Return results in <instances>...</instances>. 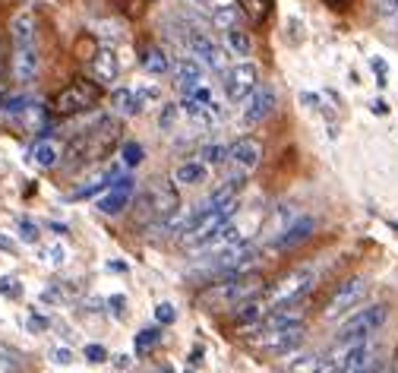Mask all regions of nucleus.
Segmentation results:
<instances>
[{
    "label": "nucleus",
    "mask_w": 398,
    "mask_h": 373,
    "mask_svg": "<svg viewBox=\"0 0 398 373\" xmlns=\"http://www.w3.org/2000/svg\"><path fill=\"white\" fill-rule=\"evenodd\" d=\"M120 136H124V127L117 118H98V124H92L89 130H83L79 136L70 143V161L73 168L83 165H102L117 145H120Z\"/></svg>",
    "instance_id": "1"
},
{
    "label": "nucleus",
    "mask_w": 398,
    "mask_h": 373,
    "mask_svg": "<svg viewBox=\"0 0 398 373\" xmlns=\"http://www.w3.org/2000/svg\"><path fill=\"white\" fill-rule=\"evenodd\" d=\"M260 291H262L260 276H221L215 285L199 291L196 301L206 307V310L218 313V310H225V307H237L241 301H247V297H256Z\"/></svg>",
    "instance_id": "2"
},
{
    "label": "nucleus",
    "mask_w": 398,
    "mask_h": 373,
    "mask_svg": "<svg viewBox=\"0 0 398 373\" xmlns=\"http://www.w3.org/2000/svg\"><path fill=\"white\" fill-rule=\"evenodd\" d=\"M237 209H241V203H237V200H228L225 206H206V209H199V215L193 219V225L186 228V235L180 237V241H184V247L193 253L199 244H206L218 228H225L231 219H237Z\"/></svg>",
    "instance_id": "3"
},
{
    "label": "nucleus",
    "mask_w": 398,
    "mask_h": 373,
    "mask_svg": "<svg viewBox=\"0 0 398 373\" xmlns=\"http://www.w3.org/2000/svg\"><path fill=\"white\" fill-rule=\"evenodd\" d=\"M180 209V200H177V190H174L168 180L155 177L149 186H145V193L139 196V221H149V225H158V221H165L171 212Z\"/></svg>",
    "instance_id": "4"
},
{
    "label": "nucleus",
    "mask_w": 398,
    "mask_h": 373,
    "mask_svg": "<svg viewBox=\"0 0 398 373\" xmlns=\"http://www.w3.org/2000/svg\"><path fill=\"white\" fill-rule=\"evenodd\" d=\"M102 98V83L92 79H73L70 86H63L54 98H51V111L57 118H70V114H83Z\"/></svg>",
    "instance_id": "5"
},
{
    "label": "nucleus",
    "mask_w": 398,
    "mask_h": 373,
    "mask_svg": "<svg viewBox=\"0 0 398 373\" xmlns=\"http://www.w3.org/2000/svg\"><path fill=\"white\" fill-rule=\"evenodd\" d=\"M385 317H389L385 304H373V307H364V310L348 313V319L338 326V339H351V342H367V339H373V335L383 329Z\"/></svg>",
    "instance_id": "6"
},
{
    "label": "nucleus",
    "mask_w": 398,
    "mask_h": 373,
    "mask_svg": "<svg viewBox=\"0 0 398 373\" xmlns=\"http://www.w3.org/2000/svg\"><path fill=\"white\" fill-rule=\"evenodd\" d=\"M367 297V282L360 276H351L344 278L342 285H335L332 288V294L326 297V304H323V319H342L348 317L351 310H354L360 301Z\"/></svg>",
    "instance_id": "7"
},
{
    "label": "nucleus",
    "mask_w": 398,
    "mask_h": 373,
    "mask_svg": "<svg viewBox=\"0 0 398 373\" xmlns=\"http://www.w3.org/2000/svg\"><path fill=\"white\" fill-rule=\"evenodd\" d=\"M316 285V272L310 269V266H303V269H294L288 272L285 278H278V282L269 288L266 294V304L269 307H278V304H291V301H301L303 294H310Z\"/></svg>",
    "instance_id": "8"
},
{
    "label": "nucleus",
    "mask_w": 398,
    "mask_h": 373,
    "mask_svg": "<svg viewBox=\"0 0 398 373\" xmlns=\"http://www.w3.org/2000/svg\"><path fill=\"white\" fill-rule=\"evenodd\" d=\"M256 83H260V70L250 61L234 63V67H228L225 73H221V89H225L228 102H244V98L256 89Z\"/></svg>",
    "instance_id": "9"
},
{
    "label": "nucleus",
    "mask_w": 398,
    "mask_h": 373,
    "mask_svg": "<svg viewBox=\"0 0 398 373\" xmlns=\"http://www.w3.org/2000/svg\"><path fill=\"white\" fill-rule=\"evenodd\" d=\"M10 73H13V83L29 86L38 79L42 73V54H38V42L32 45H13V57H10Z\"/></svg>",
    "instance_id": "10"
},
{
    "label": "nucleus",
    "mask_w": 398,
    "mask_h": 373,
    "mask_svg": "<svg viewBox=\"0 0 398 373\" xmlns=\"http://www.w3.org/2000/svg\"><path fill=\"white\" fill-rule=\"evenodd\" d=\"M133 193H136V180H133L130 174H120L117 180H111V184L104 186V193H98L95 206H98V212H104V215H117L127 209Z\"/></svg>",
    "instance_id": "11"
},
{
    "label": "nucleus",
    "mask_w": 398,
    "mask_h": 373,
    "mask_svg": "<svg viewBox=\"0 0 398 373\" xmlns=\"http://www.w3.org/2000/svg\"><path fill=\"white\" fill-rule=\"evenodd\" d=\"M275 102H278V95H275L272 86H269V83H256V89L244 98L241 124H260V120H266L269 114L275 111Z\"/></svg>",
    "instance_id": "12"
},
{
    "label": "nucleus",
    "mask_w": 398,
    "mask_h": 373,
    "mask_svg": "<svg viewBox=\"0 0 398 373\" xmlns=\"http://www.w3.org/2000/svg\"><path fill=\"white\" fill-rule=\"evenodd\" d=\"M301 339H303V323H297V326H282V329L253 332L250 345L262 348V351H288V348H294Z\"/></svg>",
    "instance_id": "13"
},
{
    "label": "nucleus",
    "mask_w": 398,
    "mask_h": 373,
    "mask_svg": "<svg viewBox=\"0 0 398 373\" xmlns=\"http://www.w3.org/2000/svg\"><path fill=\"white\" fill-rule=\"evenodd\" d=\"M260 161H262V143L256 136H241L237 143H231V152H228L231 174H244L247 177Z\"/></svg>",
    "instance_id": "14"
},
{
    "label": "nucleus",
    "mask_w": 398,
    "mask_h": 373,
    "mask_svg": "<svg viewBox=\"0 0 398 373\" xmlns=\"http://www.w3.org/2000/svg\"><path fill=\"white\" fill-rule=\"evenodd\" d=\"M237 244H244V235H241V225L237 221H228L225 228H218L212 237H209L206 244H199L193 253H206V256H218V253H228L231 247H237Z\"/></svg>",
    "instance_id": "15"
},
{
    "label": "nucleus",
    "mask_w": 398,
    "mask_h": 373,
    "mask_svg": "<svg viewBox=\"0 0 398 373\" xmlns=\"http://www.w3.org/2000/svg\"><path fill=\"white\" fill-rule=\"evenodd\" d=\"M297 206L294 203H282V206H275L272 212L266 215V221H262V241H269V244H275L278 237L285 235V228H288L291 221L297 219Z\"/></svg>",
    "instance_id": "16"
},
{
    "label": "nucleus",
    "mask_w": 398,
    "mask_h": 373,
    "mask_svg": "<svg viewBox=\"0 0 398 373\" xmlns=\"http://www.w3.org/2000/svg\"><path fill=\"white\" fill-rule=\"evenodd\" d=\"M313 231H316V219H313V215H297L288 228H285V235L275 241V247H278V250H291V247H297V244L310 241Z\"/></svg>",
    "instance_id": "17"
},
{
    "label": "nucleus",
    "mask_w": 398,
    "mask_h": 373,
    "mask_svg": "<svg viewBox=\"0 0 398 373\" xmlns=\"http://www.w3.org/2000/svg\"><path fill=\"white\" fill-rule=\"evenodd\" d=\"M196 215H199V209H177V212H171L165 221H158L155 231L165 237H184Z\"/></svg>",
    "instance_id": "18"
},
{
    "label": "nucleus",
    "mask_w": 398,
    "mask_h": 373,
    "mask_svg": "<svg viewBox=\"0 0 398 373\" xmlns=\"http://www.w3.org/2000/svg\"><path fill=\"white\" fill-rule=\"evenodd\" d=\"M117 57L111 48H95V54H92V77H95V83H114L117 79Z\"/></svg>",
    "instance_id": "19"
},
{
    "label": "nucleus",
    "mask_w": 398,
    "mask_h": 373,
    "mask_svg": "<svg viewBox=\"0 0 398 373\" xmlns=\"http://www.w3.org/2000/svg\"><path fill=\"white\" fill-rule=\"evenodd\" d=\"M117 177H120V165H111V168H104V171L92 174L79 190H73V200H89V196H95V193H104V186Z\"/></svg>",
    "instance_id": "20"
},
{
    "label": "nucleus",
    "mask_w": 398,
    "mask_h": 373,
    "mask_svg": "<svg viewBox=\"0 0 398 373\" xmlns=\"http://www.w3.org/2000/svg\"><path fill=\"white\" fill-rule=\"evenodd\" d=\"M174 79H177L184 89H190V86L202 83V61H196L193 54H184L174 61Z\"/></svg>",
    "instance_id": "21"
},
{
    "label": "nucleus",
    "mask_w": 398,
    "mask_h": 373,
    "mask_svg": "<svg viewBox=\"0 0 398 373\" xmlns=\"http://www.w3.org/2000/svg\"><path fill=\"white\" fill-rule=\"evenodd\" d=\"M10 42L13 45H32L35 42V16L29 10H19V13L10 19Z\"/></svg>",
    "instance_id": "22"
},
{
    "label": "nucleus",
    "mask_w": 398,
    "mask_h": 373,
    "mask_svg": "<svg viewBox=\"0 0 398 373\" xmlns=\"http://www.w3.org/2000/svg\"><path fill=\"white\" fill-rule=\"evenodd\" d=\"M241 186H244V174H228L221 180V186H215L212 193H209V206H225L228 200H237Z\"/></svg>",
    "instance_id": "23"
},
{
    "label": "nucleus",
    "mask_w": 398,
    "mask_h": 373,
    "mask_svg": "<svg viewBox=\"0 0 398 373\" xmlns=\"http://www.w3.org/2000/svg\"><path fill=\"white\" fill-rule=\"evenodd\" d=\"M288 373H332L329 364H326V354H301V358H294L288 364Z\"/></svg>",
    "instance_id": "24"
},
{
    "label": "nucleus",
    "mask_w": 398,
    "mask_h": 373,
    "mask_svg": "<svg viewBox=\"0 0 398 373\" xmlns=\"http://www.w3.org/2000/svg\"><path fill=\"white\" fill-rule=\"evenodd\" d=\"M143 70L145 73H152V77H161V73H168L171 70V61L165 57V51L158 48V45H149V48H143Z\"/></svg>",
    "instance_id": "25"
},
{
    "label": "nucleus",
    "mask_w": 398,
    "mask_h": 373,
    "mask_svg": "<svg viewBox=\"0 0 398 373\" xmlns=\"http://www.w3.org/2000/svg\"><path fill=\"white\" fill-rule=\"evenodd\" d=\"M206 174H209V168L202 165V161H184V165H177L174 168V180L177 184H186V186H193V184H202L206 180Z\"/></svg>",
    "instance_id": "26"
},
{
    "label": "nucleus",
    "mask_w": 398,
    "mask_h": 373,
    "mask_svg": "<svg viewBox=\"0 0 398 373\" xmlns=\"http://www.w3.org/2000/svg\"><path fill=\"white\" fill-rule=\"evenodd\" d=\"M266 301H260V297H247V301H241L237 304V310H231L234 313V319L237 323H256V319H262L266 317Z\"/></svg>",
    "instance_id": "27"
},
{
    "label": "nucleus",
    "mask_w": 398,
    "mask_h": 373,
    "mask_svg": "<svg viewBox=\"0 0 398 373\" xmlns=\"http://www.w3.org/2000/svg\"><path fill=\"white\" fill-rule=\"evenodd\" d=\"M241 7H244V16L250 19V26H262V22L272 16V0H241Z\"/></svg>",
    "instance_id": "28"
},
{
    "label": "nucleus",
    "mask_w": 398,
    "mask_h": 373,
    "mask_svg": "<svg viewBox=\"0 0 398 373\" xmlns=\"http://www.w3.org/2000/svg\"><path fill=\"white\" fill-rule=\"evenodd\" d=\"M32 159L38 168H57L61 165V149L54 143H48V139H42V143H35Z\"/></svg>",
    "instance_id": "29"
},
{
    "label": "nucleus",
    "mask_w": 398,
    "mask_h": 373,
    "mask_svg": "<svg viewBox=\"0 0 398 373\" xmlns=\"http://www.w3.org/2000/svg\"><path fill=\"white\" fill-rule=\"evenodd\" d=\"M225 42H228V51L237 57H247L250 54V35L244 32L241 26H231L225 29Z\"/></svg>",
    "instance_id": "30"
},
{
    "label": "nucleus",
    "mask_w": 398,
    "mask_h": 373,
    "mask_svg": "<svg viewBox=\"0 0 398 373\" xmlns=\"http://www.w3.org/2000/svg\"><path fill=\"white\" fill-rule=\"evenodd\" d=\"M111 104L117 114H136L139 102H136V89H114L111 92Z\"/></svg>",
    "instance_id": "31"
},
{
    "label": "nucleus",
    "mask_w": 398,
    "mask_h": 373,
    "mask_svg": "<svg viewBox=\"0 0 398 373\" xmlns=\"http://www.w3.org/2000/svg\"><path fill=\"white\" fill-rule=\"evenodd\" d=\"M158 342H161V329H158V326H152V329L145 326V329L136 332V351H139V354L152 351V348H155Z\"/></svg>",
    "instance_id": "32"
},
{
    "label": "nucleus",
    "mask_w": 398,
    "mask_h": 373,
    "mask_svg": "<svg viewBox=\"0 0 398 373\" xmlns=\"http://www.w3.org/2000/svg\"><path fill=\"white\" fill-rule=\"evenodd\" d=\"M206 67L215 70V73H225V70L231 67V51H228V48H218V45H215L212 54L206 57Z\"/></svg>",
    "instance_id": "33"
},
{
    "label": "nucleus",
    "mask_w": 398,
    "mask_h": 373,
    "mask_svg": "<svg viewBox=\"0 0 398 373\" xmlns=\"http://www.w3.org/2000/svg\"><path fill=\"white\" fill-rule=\"evenodd\" d=\"M212 19H215V26H218V29H231V26H237V10L225 7V3H215V7H212Z\"/></svg>",
    "instance_id": "34"
},
{
    "label": "nucleus",
    "mask_w": 398,
    "mask_h": 373,
    "mask_svg": "<svg viewBox=\"0 0 398 373\" xmlns=\"http://www.w3.org/2000/svg\"><path fill=\"white\" fill-rule=\"evenodd\" d=\"M228 152H231V145L225 143H212L202 149V159L209 161V165H228Z\"/></svg>",
    "instance_id": "35"
},
{
    "label": "nucleus",
    "mask_w": 398,
    "mask_h": 373,
    "mask_svg": "<svg viewBox=\"0 0 398 373\" xmlns=\"http://www.w3.org/2000/svg\"><path fill=\"white\" fill-rule=\"evenodd\" d=\"M22 354L19 351H13V348H7V345H0V364L7 367L10 373H22Z\"/></svg>",
    "instance_id": "36"
},
{
    "label": "nucleus",
    "mask_w": 398,
    "mask_h": 373,
    "mask_svg": "<svg viewBox=\"0 0 398 373\" xmlns=\"http://www.w3.org/2000/svg\"><path fill=\"white\" fill-rule=\"evenodd\" d=\"M42 260H45V266H54L57 269V266L67 263V247H63V244H51V247L42 253Z\"/></svg>",
    "instance_id": "37"
},
{
    "label": "nucleus",
    "mask_w": 398,
    "mask_h": 373,
    "mask_svg": "<svg viewBox=\"0 0 398 373\" xmlns=\"http://www.w3.org/2000/svg\"><path fill=\"white\" fill-rule=\"evenodd\" d=\"M143 159H145L143 145H139V143H124V165L127 168H136Z\"/></svg>",
    "instance_id": "38"
},
{
    "label": "nucleus",
    "mask_w": 398,
    "mask_h": 373,
    "mask_svg": "<svg viewBox=\"0 0 398 373\" xmlns=\"http://www.w3.org/2000/svg\"><path fill=\"white\" fill-rule=\"evenodd\" d=\"M19 237L26 244H38V237H42V231H38V225L29 219H19Z\"/></svg>",
    "instance_id": "39"
},
{
    "label": "nucleus",
    "mask_w": 398,
    "mask_h": 373,
    "mask_svg": "<svg viewBox=\"0 0 398 373\" xmlns=\"http://www.w3.org/2000/svg\"><path fill=\"white\" fill-rule=\"evenodd\" d=\"M155 319H158L161 326H165V323H174V319H177V307H174V304H158V307H155Z\"/></svg>",
    "instance_id": "40"
},
{
    "label": "nucleus",
    "mask_w": 398,
    "mask_h": 373,
    "mask_svg": "<svg viewBox=\"0 0 398 373\" xmlns=\"http://www.w3.org/2000/svg\"><path fill=\"white\" fill-rule=\"evenodd\" d=\"M0 294H3V297H19L22 294L19 282H16L13 276H3V278H0Z\"/></svg>",
    "instance_id": "41"
},
{
    "label": "nucleus",
    "mask_w": 398,
    "mask_h": 373,
    "mask_svg": "<svg viewBox=\"0 0 398 373\" xmlns=\"http://www.w3.org/2000/svg\"><path fill=\"white\" fill-rule=\"evenodd\" d=\"M83 354H86V360H89V364H102V360L108 358L104 345H86V348H83Z\"/></svg>",
    "instance_id": "42"
},
{
    "label": "nucleus",
    "mask_w": 398,
    "mask_h": 373,
    "mask_svg": "<svg viewBox=\"0 0 398 373\" xmlns=\"http://www.w3.org/2000/svg\"><path fill=\"white\" fill-rule=\"evenodd\" d=\"M174 120H177V104H165V111H161V118H158V124H161V127L168 130V127H171Z\"/></svg>",
    "instance_id": "43"
},
{
    "label": "nucleus",
    "mask_w": 398,
    "mask_h": 373,
    "mask_svg": "<svg viewBox=\"0 0 398 373\" xmlns=\"http://www.w3.org/2000/svg\"><path fill=\"white\" fill-rule=\"evenodd\" d=\"M370 67H373V73L379 77V86H385V73H389V67H385V61L383 57H373L370 61Z\"/></svg>",
    "instance_id": "44"
},
{
    "label": "nucleus",
    "mask_w": 398,
    "mask_h": 373,
    "mask_svg": "<svg viewBox=\"0 0 398 373\" xmlns=\"http://www.w3.org/2000/svg\"><path fill=\"white\" fill-rule=\"evenodd\" d=\"M301 102L307 104V108H313V111H326V108H323V102H319V95H316V92H301Z\"/></svg>",
    "instance_id": "45"
},
{
    "label": "nucleus",
    "mask_w": 398,
    "mask_h": 373,
    "mask_svg": "<svg viewBox=\"0 0 398 373\" xmlns=\"http://www.w3.org/2000/svg\"><path fill=\"white\" fill-rule=\"evenodd\" d=\"M398 10V0H376V13L379 16H392Z\"/></svg>",
    "instance_id": "46"
},
{
    "label": "nucleus",
    "mask_w": 398,
    "mask_h": 373,
    "mask_svg": "<svg viewBox=\"0 0 398 373\" xmlns=\"http://www.w3.org/2000/svg\"><path fill=\"white\" fill-rule=\"evenodd\" d=\"M54 360H57V364H70V360H73V351H67V348H57Z\"/></svg>",
    "instance_id": "47"
},
{
    "label": "nucleus",
    "mask_w": 398,
    "mask_h": 373,
    "mask_svg": "<svg viewBox=\"0 0 398 373\" xmlns=\"http://www.w3.org/2000/svg\"><path fill=\"white\" fill-rule=\"evenodd\" d=\"M373 114H379V118H383V114H389V104H385L383 98H376V102H373Z\"/></svg>",
    "instance_id": "48"
},
{
    "label": "nucleus",
    "mask_w": 398,
    "mask_h": 373,
    "mask_svg": "<svg viewBox=\"0 0 398 373\" xmlns=\"http://www.w3.org/2000/svg\"><path fill=\"white\" fill-rule=\"evenodd\" d=\"M0 250H3V253H16V244L10 241V237H3V235H0Z\"/></svg>",
    "instance_id": "49"
},
{
    "label": "nucleus",
    "mask_w": 398,
    "mask_h": 373,
    "mask_svg": "<svg viewBox=\"0 0 398 373\" xmlns=\"http://www.w3.org/2000/svg\"><path fill=\"white\" fill-rule=\"evenodd\" d=\"M326 3H329L332 10H344V7H348V0H326Z\"/></svg>",
    "instance_id": "50"
},
{
    "label": "nucleus",
    "mask_w": 398,
    "mask_h": 373,
    "mask_svg": "<svg viewBox=\"0 0 398 373\" xmlns=\"http://www.w3.org/2000/svg\"><path fill=\"white\" fill-rule=\"evenodd\" d=\"M158 373H171V370H158Z\"/></svg>",
    "instance_id": "51"
},
{
    "label": "nucleus",
    "mask_w": 398,
    "mask_h": 373,
    "mask_svg": "<svg viewBox=\"0 0 398 373\" xmlns=\"http://www.w3.org/2000/svg\"><path fill=\"white\" fill-rule=\"evenodd\" d=\"M196 3H206V0H196Z\"/></svg>",
    "instance_id": "52"
},
{
    "label": "nucleus",
    "mask_w": 398,
    "mask_h": 373,
    "mask_svg": "<svg viewBox=\"0 0 398 373\" xmlns=\"http://www.w3.org/2000/svg\"><path fill=\"white\" fill-rule=\"evenodd\" d=\"M186 373H196V370H186Z\"/></svg>",
    "instance_id": "53"
}]
</instances>
